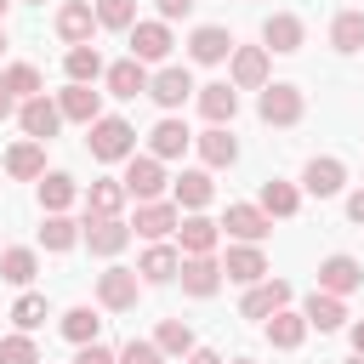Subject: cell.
Here are the masks:
<instances>
[{"label": "cell", "mask_w": 364, "mask_h": 364, "mask_svg": "<svg viewBox=\"0 0 364 364\" xmlns=\"http://www.w3.org/2000/svg\"><path fill=\"white\" fill-rule=\"evenodd\" d=\"M91 154H97V159H131V154H136V131H131L125 119L102 114V119L91 125Z\"/></svg>", "instance_id": "cell-1"}, {"label": "cell", "mask_w": 364, "mask_h": 364, "mask_svg": "<svg viewBox=\"0 0 364 364\" xmlns=\"http://www.w3.org/2000/svg\"><path fill=\"white\" fill-rule=\"evenodd\" d=\"M80 239L91 245V256H119V250L131 245V222H119V216H91Z\"/></svg>", "instance_id": "cell-2"}, {"label": "cell", "mask_w": 364, "mask_h": 364, "mask_svg": "<svg viewBox=\"0 0 364 364\" xmlns=\"http://www.w3.org/2000/svg\"><path fill=\"white\" fill-rule=\"evenodd\" d=\"M119 182H125V193H131V199H142V205H148V199H159L165 171H159V159H154V154H142V159L131 154V165H125V176H119Z\"/></svg>", "instance_id": "cell-3"}, {"label": "cell", "mask_w": 364, "mask_h": 364, "mask_svg": "<svg viewBox=\"0 0 364 364\" xmlns=\"http://www.w3.org/2000/svg\"><path fill=\"white\" fill-rule=\"evenodd\" d=\"M17 119H23L28 142H46V136H57V125H63V108H57L51 97H28V102L17 108Z\"/></svg>", "instance_id": "cell-4"}, {"label": "cell", "mask_w": 364, "mask_h": 364, "mask_svg": "<svg viewBox=\"0 0 364 364\" xmlns=\"http://www.w3.org/2000/svg\"><path fill=\"white\" fill-rule=\"evenodd\" d=\"M222 228H228L233 239H245V245H262V239H267V228H273V216H267L262 205H228Z\"/></svg>", "instance_id": "cell-5"}, {"label": "cell", "mask_w": 364, "mask_h": 364, "mask_svg": "<svg viewBox=\"0 0 364 364\" xmlns=\"http://www.w3.org/2000/svg\"><path fill=\"white\" fill-rule=\"evenodd\" d=\"M364 284V267L353 262V256H324L318 262V290L324 296H347V290H358Z\"/></svg>", "instance_id": "cell-6"}, {"label": "cell", "mask_w": 364, "mask_h": 364, "mask_svg": "<svg viewBox=\"0 0 364 364\" xmlns=\"http://www.w3.org/2000/svg\"><path fill=\"white\" fill-rule=\"evenodd\" d=\"M97 301L114 307V313L136 307V273H131V267H108V273H97Z\"/></svg>", "instance_id": "cell-7"}, {"label": "cell", "mask_w": 364, "mask_h": 364, "mask_svg": "<svg viewBox=\"0 0 364 364\" xmlns=\"http://www.w3.org/2000/svg\"><path fill=\"white\" fill-rule=\"evenodd\" d=\"M148 97H154L159 108H182V102L193 97V74H188V68H159V74L148 80Z\"/></svg>", "instance_id": "cell-8"}, {"label": "cell", "mask_w": 364, "mask_h": 364, "mask_svg": "<svg viewBox=\"0 0 364 364\" xmlns=\"http://www.w3.org/2000/svg\"><path fill=\"white\" fill-rule=\"evenodd\" d=\"M262 119L267 125H296L301 119V91L296 85H262Z\"/></svg>", "instance_id": "cell-9"}, {"label": "cell", "mask_w": 364, "mask_h": 364, "mask_svg": "<svg viewBox=\"0 0 364 364\" xmlns=\"http://www.w3.org/2000/svg\"><path fill=\"white\" fill-rule=\"evenodd\" d=\"M131 57L136 63H165L171 57V28L165 23H136L131 28Z\"/></svg>", "instance_id": "cell-10"}, {"label": "cell", "mask_w": 364, "mask_h": 364, "mask_svg": "<svg viewBox=\"0 0 364 364\" xmlns=\"http://www.w3.org/2000/svg\"><path fill=\"white\" fill-rule=\"evenodd\" d=\"M188 57L193 63H222V57H233V34L216 28V23H205V28L188 34Z\"/></svg>", "instance_id": "cell-11"}, {"label": "cell", "mask_w": 364, "mask_h": 364, "mask_svg": "<svg viewBox=\"0 0 364 364\" xmlns=\"http://www.w3.org/2000/svg\"><path fill=\"white\" fill-rule=\"evenodd\" d=\"M267 85V46H233V91Z\"/></svg>", "instance_id": "cell-12"}, {"label": "cell", "mask_w": 364, "mask_h": 364, "mask_svg": "<svg viewBox=\"0 0 364 364\" xmlns=\"http://www.w3.org/2000/svg\"><path fill=\"white\" fill-rule=\"evenodd\" d=\"M57 108H63V119H74V125H97V119H102V91L68 85V91L57 97Z\"/></svg>", "instance_id": "cell-13"}, {"label": "cell", "mask_w": 364, "mask_h": 364, "mask_svg": "<svg viewBox=\"0 0 364 364\" xmlns=\"http://www.w3.org/2000/svg\"><path fill=\"white\" fill-rule=\"evenodd\" d=\"M142 239H165V233H176L182 228V216H176V205H159V199H148V205H136V222H131Z\"/></svg>", "instance_id": "cell-14"}, {"label": "cell", "mask_w": 364, "mask_h": 364, "mask_svg": "<svg viewBox=\"0 0 364 364\" xmlns=\"http://www.w3.org/2000/svg\"><path fill=\"white\" fill-rule=\"evenodd\" d=\"M222 273H228L233 284H262V279H267V256H262L256 245H233L228 262H222Z\"/></svg>", "instance_id": "cell-15"}, {"label": "cell", "mask_w": 364, "mask_h": 364, "mask_svg": "<svg viewBox=\"0 0 364 364\" xmlns=\"http://www.w3.org/2000/svg\"><path fill=\"white\" fill-rule=\"evenodd\" d=\"M182 290L188 296H216V284H222V262H210V256H182Z\"/></svg>", "instance_id": "cell-16"}, {"label": "cell", "mask_w": 364, "mask_h": 364, "mask_svg": "<svg viewBox=\"0 0 364 364\" xmlns=\"http://www.w3.org/2000/svg\"><path fill=\"white\" fill-rule=\"evenodd\" d=\"M279 307H290V284H284V279L250 284V296L239 301V313H245V318H267V313H279Z\"/></svg>", "instance_id": "cell-17"}, {"label": "cell", "mask_w": 364, "mask_h": 364, "mask_svg": "<svg viewBox=\"0 0 364 364\" xmlns=\"http://www.w3.org/2000/svg\"><path fill=\"white\" fill-rule=\"evenodd\" d=\"M91 28H97V11H91L85 0H68V6L57 11V34H63L68 46H91Z\"/></svg>", "instance_id": "cell-18"}, {"label": "cell", "mask_w": 364, "mask_h": 364, "mask_svg": "<svg viewBox=\"0 0 364 364\" xmlns=\"http://www.w3.org/2000/svg\"><path fill=\"white\" fill-rule=\"evenodd\" d=\"M262 40H267V51H301L307 28H301V17H290V11H273V17L262 23Z\"/></svg>", "instance_id": "cell-19"}, {"label": "cell", "mask_w": 364, "mask_h": 364, "mask_svg": "<svg viewBox=\"0 0 364 364\" xmlns=\"http://www.w3.org/2000/svg\"><path fill=\"white\" fill-rule=\"evenodd\" d=\"M199 114H205L210 125H228V119L239 114V91H233L228 80H216V85H199Z\"/></svg>", "instance_id": "cell-20"}, {"label": "cell", "mask_w": 364, "mask_h": 364, "mask_svg": "<svg viewBox=\"0 0 364 364\" xmlns=\"http://www.w3.org/2000/svg\"><path fill=\"white\" fill-rule=\"evenodd\" d=\"M188 142H193V131H188L182 119H159V125L148 131V148H154V159H182V154H188Z\"/></svg>", "instance_id": "cell-21"}, {"label": "cell", "mask_w": 364, "mask_h": 364, "mask_svg": "<svg viewBox=\"0 0 364 364\" xmlns=\"http://www.w3.org/2000/svg\"><path fill=\"white\" fill-rule=\"evenodd\" d=\"M341 182H347V165L341 159H307V171H301V188L318 193V199L341 193Z\"/></svg>", "instance_id": "cell-22"}, {"label": "cell", "mask_w": 364, "mask_h": 364, "mask_svg": "<svg viewBox=\"0 0 364 364\" xmlns=\"http://www.w3.org/2000/svg\"><path fill=\"white\" fill-rule=\"evenodd\" d=\"M216 233H222V228H216L210 216H188V222L176 228V239H182L188 256H210V250H216Z\"/></svg>", "instance_id": "cell-23"}, {"label": "cell", "mask_w": 364, "mask_h": 364, "mask_svg": "<svg viewBox=\"0 0 364 364\" xmlns=\"http://www.w3.org/2000/svg\"><path fill=\"white\" fill-rule=\"evenodd\" d=\"M136 273H142L148 284H165V279H176V273H182V256H176L171 245H148V256L136 262Z\"/></svg>", "instance_id": "cell-24"}, {"label": "cell", "mask_w": 364, "mask_h": 364, "mask_svg": "<svg viewBox=\"0 0 364 364\" xmlns=\"http://www.w3.org/2000/svg\"><path fill=\"white\" fill-rule=\"evenodd\" d=\"M301 336H307V313H290V307H279L273 318H267V341L273 347H301Z\"/></svg>", "instance_id": "cell-25"}, {"label": "cell", "mask_w": 364, "mask_h": 364, "mask_svg": "<svg viewBox=\"0 0 364 364\" xmlns=\"http://www.w3.org/2000/svg\"><path fill=\"white\" fill-rule=\"evenodd\" d=\"M63 68H68V85H91L97 74H108V68H102V57H97V46H68Z\"/></svg>", "instance_id": "cell-26"}, {"label": "cell", "mask_w": 364, "mask_h": 364, "mask_svg": "<svg viewBox=\"0 0 364 364\" xmlns=\"http://www.w3.org/2000/svg\"><path fill=\"white\" fill-rule=\"evenodd\" d=\"M108 91H114V97H136V91H148V68H142L136 57H119V63L108 68Z\"/></svg>", "instance_id": "cell-27"}, {"label": "cell", "mask_w": 364, "mask_h": 364, "mask_svg": "<svg viewBox=\"0 0 364 364\" xmlns=\"http://www.w3.org/2000/svg\"><path fill=\"white\" fill-rule=\"evenodd\" d=\"M171 188H176V205H188V210H205V205H210V193H216L205 171H182Z\"/></svg>", "instance_id": "cell-28"}, {"label": "cell", "mask_w": 364, "mask_h": 364, "mask_svg": "<svg viewBox=\"0 0 364 364\" xmlns=\"http://www.w3.org/2000/svg\"><path fill=\"white\" fill-rule=\"evenodd\" d=\"M34 273H40L34 250H23V245L0 250V279H6V284H34Z\"/></svg>", "instance_id": "cell-29"}, {"label": "cell", "mask_w": 364, "mask_h": 364, "mask_svg": "<svg viewBox=\"0 0 364 364\" xmlns=\"http://www.w3.org/2000/svg\"><path fill=\"white\" fill-rule=\"evenodd\" d=\"M341 318H347L341 296H324V290H313V301H307V330H341Z\"/></svg>", "instance_id": "cell-30"}, {"label": "cell", "mask_w": 364, "mask_h": 364, "mask_svg": "<svg viewBox=\"0 0 364 364\" xmlns=\"http://www.w3.org/2000/svg\"><path fill=\"white\" fill-rule=\"evenodd\" d=\"M199 159H205V165H233V159H239V142H233L222 125H210V131L199 136Z\"/></svg>", "instance_id": "cell-31"}, {"label": "cell", "mask_w": 364, "mask_h": 364, "mask_svg": "<svg viewBox=\"0 0 364 364\" xmlns=\"http://www.w3.org/2000/svg\"><path fill=\"white\" fill-rule=\"evenodd\" d=\"M6 171H11V176H23V182L46 176V154H40V142H17V148L6 154Z\"/></svg>", "instance_id": "cell-32"}, {"label": "cell", "mask_w": 364, "mask_h": 364, "mask_svg": "<svg viewBox=\"0 0 364 364\" xmlns=\"http://www.w3.org/2000/svg\"><path fill=\"white\" fill-rule=\"evenodd\" d=\"M40 205H46L51 216H63V210L74 205V176H63V171H51V176H40Z\"/></svg>", "instance_id": "cell-33"}, {"label": "cell", "mask_w": 364, "mask_h": 364, "mask_svg": "<svg viewBox=\"0 0 364 364\" xmlns=\"http://www.w3.org/2000/svg\"><path fill=\"white\" fill-rule=\"evenodd\" d=\"M97 330H102V318H97L91 307H68V313H63V336H68L74 347H91Z\"/></svg>", "instance_id": "cell-34"}, {"label": "cell", "mask_w": 364, "mask_h": 364, "mask_svg": "<svg viewBox=\"0 0 364 364\" xmlns=\"http://www.w3.org/2000/svg\"><path fill=\"white\" fill-rule=\"evenodd\" d=\"M131 193H125V182H91V193H85V205H91V216H119V205H125Z\"/></svg>", "instance_id": "cell-35"}, {"label": "cell", "mask_w": 364, "mask_h": 364, "mask_svg": "<svg viewBox=\"0 0 364 364\" xmlns=\"http://www.w3.org/2000/svg\"><path fill=\"white\" fill-rule=\"evenodd\" d=\"M296 205H301V193L290 182H262V210L267 216H296Z\"/></svg>", "instance_id": "cell-36"}, {"label": "cell", "mask_w": 364, "mask_h": 364, "mask_svg": "<svg viewBox=\"0 0 364 364\" xmlns=\"http://www.w3.org/2000/svg\"><path fill=\"white\" fill-rule=\"evenodd\" d=\"M154 347H159V353H182V358H188V353H193V330H188L182 318H165V324L154 330Z\"/></svg>", "instance_id": "cell-37"}, {"label": "cell", "mask_w": 364, "mask_h": 364, "mask_svg": "<svg viewBox=\"0 0 364 364\" xmlns=\"http://www.w3.org/2000/svg\"><path fill=\"white\" fill-rule=\"evenodd\" d=\"M330 40H336V51H358L364 46V11H341L330 23Z\"/></svg>", "instance_id": "cell-38"}, {"label": "cell", "mask_w": 364, "mask_h": 364, "mask_svg": "<svg viewBox=\"0 0 364 364\" xmlns=\"http://www.w3.org/2000/svg\"><path fill=\"white\" fill-rule=\"evenodd\" d=\"M0 80H6V91L23 97V102H28V97H46V91H40V68H28V63H11Z\"/></svg>", "instance_id": "cell-39"}, {"label": "cell", "mask_w": 364, "mask_h": 364, "mask_svg": "<svg viewBox=\"0 0 364 364\" xmlns=\"http://www.w3.org/2000/svg\"><path fill=\"white\" fill-rule=\"evenodd\" d=\"M74 239H80V228H74L68 216H46V228H40V245H46V250H68Z\"/></svg>", "instance_id": "cell-40"}, {"label": "cell", "mask_w": 364, "mask_h": 364, "mask_svg": "<svg viewBox=\"0 0 364 364\" xmlns=\"http://www.w3.org/2000/svg\"><path fill=\"white\" fill-rule=\"evenodd\" d=\"M11 324L28 336V330H40L46 324V296H17V307H11Z\"/></svg>", "instance_id": "cell-41"}, {"label": "cell", "mask_w": 364, "mask_h": 364, "mask_svg": "<svg viewBox=\"0 0 364 364\" xmlns=\"http://www.w3.org/2000/svg\"><path fill=\"white\" fill-rule=\"evenodd\" d=\"M97 23L102 28H136V6L131 0H97Z\"/></svg>", "instance_id": "cell-42"}, {"label": "cell", "mask_w": 364, "mask_h": 364, "mask_svg": "<svg viewBox=\"0 0 364 364\" xmlns=\"http://www.w3.org/2000/svg\"><path fill=\"white\" fill-rule=\"evenodd\" d=\"M0 364H40V353H34L28 336H6L0 341Z\"/></svg>", "instance_id": "cell-43"}, {"label": "cell", "mask_w": 364, "mask_h": 364, "mask_svg": "<svg viewBox=\"0 0 364 364\" xmlns=\"http://www.w3.org/2000/svg\"><path fill=\"white\" fill-rule=\"evenodd\" d=\"M119 364H165V353H159L154 341H125V353H119Z\"/></svg>", "instance_id": "cell-44"}, {"label": "cell", "mask_w": 364, "mask_h": 364, "mask_svg": "<svg viewBox=\"0 0 364 364\" xmlns=\"http://www.w3.org/2000/svg\"><path fill=\"white\" fill-rule=\"evenodd\" d=\"M74 364H119V358H114L102 341H91V347H80V358H74Z\"/></svg>", "instance_id": "cell-45"}, {"label": "cell", "mask_w": 364, "mask_h": 364, "mask_svg": "<svg viewBox=\"0 0 364 364\" xmlns=\"http://www.w3.org/2000/svg\"><path fill=\"white\" fill-rule=\"evenodd\" d=\"M159 6V17H188L193 11V0H154Z\"/></svg>", "instance_id": "cell-46"}, {"label": "cell", "mask_w": 364, "mask_h": 364, "mask_svg": "<svg viewBox=\"0 0 364 364\" xmlns=\"http://www.w3.org/2000/svg\"><path fill=\"white\" fill-rule=\"evenodd\" d=\"M347 216H353V222H364V188H358V193L347 199Z\"/></svg>", "instance_id": "cell-47"}, {"label": "cell", "mask_w": 364, "mask_h": 364, "mask_svg": "<svg viewBox=\"0 0 364 364\" xmlns=\"http://www.w3.org/2000/svg\"><path fill=\"white\" fill-rule=\"evenodd\" d=\"M188 364H222V358H216L210 347H193V353H188Z\"/></svg>", "instance_id": "cell-48"}, {"label": "cell", "mask_w": 364, "mask_h": 364, "mask_svg": "<svg viewBox=\"0 0 364 364\" xmlns=\"http://www.w3.org/2000/svg\"><path fill=\"white\" fill-rule=\"evenodd\" d=\"M353 353H358V358H364V318H358V324H353Z\"/></svg>", "instance_id": "cell-49"}, {"label": "cell", "mask_w": 364, "mask_h": 364, "mask_svg": "<svg viewBox=\"0 0 364 364\" xmlns=\"http://www.w3.org/2000/svg\"><path fill=\"white\" fill-rule=\"evenodd\" d=\"M11 102H17V97H11V91H6V80H0V119L11 114Z\"/></svg>", "instance_id": "cell-50"}, {"label": "cell", "mask_w": 364, "mask_h": 364, "mask_svg": "<svg viewBox=\"0 0 364 364\" xmlns=\"http://www.w3.org/2000/svg\"><path fill=\"white\" fill-rule=\"evenodd\" d=\"M233 364H256V358H233Z\"/></svg>", "instance_id": "cell-51"}, {"label": "cell", "mask_w": 364, "mask_h": 364, "mask_svg": "<svg viewBox=\"0 0 364 364\" xmlns=\"http://www.w3.org/2000/svg\"><path fill=\"white\" fill-rule=\"evenodd\" d=\"M6 6H11V0H0V17H6Z\"/></svg>", "instance_id": "cell-52"}, {"label": "cell", "mask_w": 364, "mask_h": 364, "mask_svg": "<svg viewBox=\"0 0 364 364\" xmlns=\"http://www.w3.org/2000/svg\"><path fill=\"white\" fill-rule=\"evenodd\" d=\"M0 51H6V34H0Z\"/></svg>", "instance_id": "cell-53"}, {"label": "cell", "mask_w": 364, "mask_h": 364, "mask_svg": "<svg viewBox=\"0 0 364 364\" xmlns=\"http://www.w3.org/2000/svg\"><path fill=\"white\" fill-rule=\"evenodd\" d=\"M347 364H364V358H347Z\"/></svg>", "instance_id": "cell-54"}, {"label": "cell", "mask_w": 364, "mask_h": 364, "mask_svg": "<svg viewBox=\"0 0 364 364\" xmlns=\"http://www.w3.org/2000/svg\"><path fill=\"white\" fill-rule=\"evenodd\" d=\"M34 6H46V0H34Z\"/></svg>", "instance_id": "cell-55"}]
</instances>
